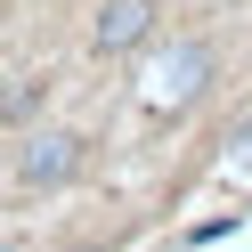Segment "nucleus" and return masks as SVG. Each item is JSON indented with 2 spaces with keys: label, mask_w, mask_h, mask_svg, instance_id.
Listing matches in <instances>:
<instances>
[{
  "label": "nucleus",
  "mask_w": 252,
  "mask_h": 252,
  "mask_svg": "<svg viewBox=\"0 0 252 252\" xmlns=\"http://www.w3.org/2000/svg\"><path fill=\"white\" fill-rule=\"evenodd\" d=\"M17 171H25V187H57V179H73V171H82V138H65V130L33 138Z\"/></svg>",
  "instance_id": "nucleus-1"
},
{
  "label": "nucleus",
  "mask_w": 252,
  "mask_h": 252,
  "mask_svg": "<svg viewBox=\"0 0 252 252\" xmlns=\"http://www.w3.org/2000/svg\"><path fill=\"white\" fill-rule=\"evenodd\" d=\"M147 25H155V0H106L98 25H90V41L114 57V49H130V41H147Z\"/></svg>",
  "instance_id": "nucleus-2"
},
{
  "label": "nucleus",
  "mask_w": 252,
  "mask_h": 252,
  "mask_svg": "<svg viewBox=\"0 0 252 252\" xmlns=\"http://www.w3.org/2000/svg\"><path fill=\"white\" fill-rule=\"evenodd\" d=\"M203 65H212L203 49H179L163 73H155V106H187V98H195V82H203Z\"/></svg>",
  "instance_id": "nucleus-3"
}]
</instances>
